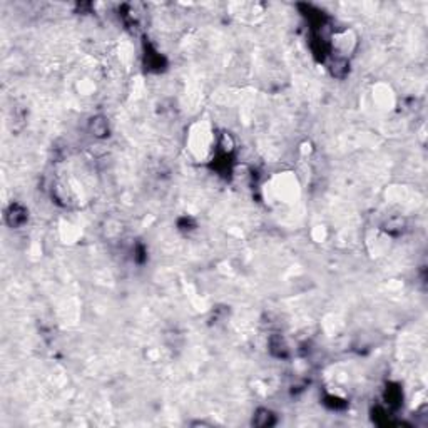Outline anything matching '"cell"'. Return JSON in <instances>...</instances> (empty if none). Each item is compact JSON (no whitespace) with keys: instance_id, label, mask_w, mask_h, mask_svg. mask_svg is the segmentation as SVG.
Returning <instances> with one entry per match:
<instances>
[{"instance_id":"6da1fadb","label":"cell","mask_w":428,"mask_h":428,"mask_svg":"<svg viewBox=\"0 0 428 428\" xmlns=\"http://www.w3.org/2000/svg\"><path fill=\"white\" fill-rule=\"evenodd\" d=\"M25 219H27V213H25V209H24V207H22L20 204H12L10 207H8V211H7V223L10 224L12 228L22 226V224L25 223Z\"/></svg>"},{"instance_id":"7a4b0ae2","label":"cell","mask_w":428,"mask_h":428,"mask_svg":"<svg viewBox=\"0 0 428 428\" xmlns=\"http://www.w3.org/2000/svg\"><path fill=\"white\" fill-rule=\"evenodd\" d=\"M89 129L95 138H105L109 132V124L107 121L102 117V116H97V117H92L91 122H89Z\"/></svg>"},{"instance_id":"3957f363","label":"cell","mask_w":428,"mask_h":428,"mask_svg":"<svg viewBox=\"0 0 428 428\" xmlns=\"http://www.w3.org/2000/svg\"><path fill=\"white\" fill-rule=\"evenodd\" d=\"M253 423L256 427H270V425L275 423V415H273L270 410L261 408V410H258V412H256Z\"/></svg>"},{"instance_id":"277c9868","label":"cell","mask_w":428,"mask_h":428,"mask_svg":"<svg viewBox=\"0 0 428 428\" xmlns=\"http://www.w3.org/2000/svg\"><path fill=\"white\" fill-rule=\"evenodd\" d=\"M330 70L334 77H345L348 72V62L343 59H334L332 65H330Z\"/></svg>"},{"instance_id":"5b68a950","label":"cell","mask_w":428,"mask_h":428,"mask_svg":"<svg viewBox=\"0 0 428 428\" xmlns=\"http://www.w3.org/2000/svg\"><path fill=\"white\" fill-rule=\"evenodd\" d=\"M271 351L275 353L276 356H286V353H288V350H286V345L283 343V339H281V338H273L271 339Z\"/></svg>"}]
</instances>
